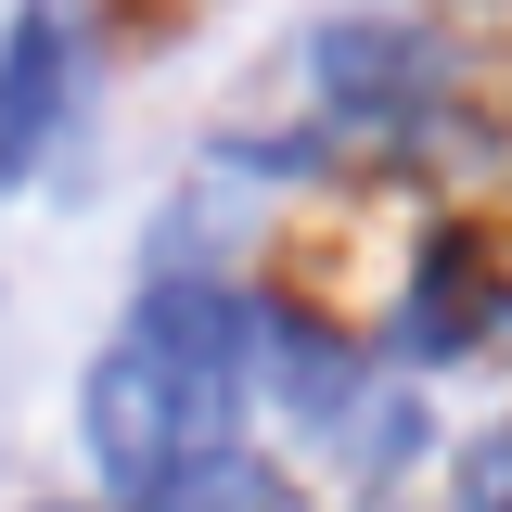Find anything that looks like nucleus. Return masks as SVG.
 <instances>
[{
  "label": "nucleus",
  "mask_w": 512,
  "mask_h": 512,
  "mask_svg": "<svg viewBox=\"0 0 512 512\" xmlns=\"http://www.w3.org/2000/svg\"><path fill=\"white\" fill-rule=\"evenodd\" d=\"M77 410H90V461L116 474L128 500L167 474V461H192V436L218 423V397L154 346V333H128V346H103L90 359V384H77Z\"/></svg>",
  "instance_id": "obj_1"
},
{
  "label": "nucleus",
  "mask_w": 512,
  "mask_h": 512,
  "mask_svg": "<svg viewBox=\"0 0 512 512\" xmlns=\"http://www.w3.org/2000/svg\"><path fill=\"white\" fill-rule=\"evenodd\" d=\"M64 64H77V26H64L52 0L0 13V192L26 180V154L52 141V116H64Z\"/></svg>",
  "instance_id": "obj_2"
},
{
  "label": "nucleus",
  "mask_w": 512,
  "mask_h": 512,
  "mask_svg": "<svg viewBox=\"0 0 512 512\" xmlns=\"http://www.w3.org/2000/svg\"><path fill=\"white\" fill-rule=\"evenodd\" d=\"M295 64L333 90V116H410L436 90V39H410V26H320Z\"/></svg>",
  "instance_id": "obj_3"
},
{
  "label": "nucleus",
  "mask_w": 512,
  "mask_h": 512,
  "mask_svg": "<svg viewBox=\"0 0 512 512\" xmlns=\"http://www.w3.org/2000/svg\"><path fill=\"white\" fill-rule=\"evenodd\" d=\"M141 333H154V346H167L218 410H231V384L256 372V308H244V295H218V282H180V269L141 295Z\"/></svg>",
  "instance_id": "obj_4"
},
{
  "label": "nucleus",
  "mask_w": 512,
  "mask_h": 512,
  "mask_svg": "<svg viewBox=\"0 0 512 512\" xmlns=\"http://www.w3.org/2000/svg\"><path fill=\"white\" fill-rule=\"evenodd\" d=\"M256 372L282 384V410H295L308 436H346V410H359V359H346V346H320L295 320H256Z\"/></svg>",
  "instance_id": "obj_5"
},
{
  "label": "nucleus",
  "mask_w": 512,
  "mask_h": 512,
  "mask_svg": "<svg viewBox=\"0 0 512 512\" xmlns=\"http://www.w3.org/2000/svg\"><path fill=\"white\" fill-rule=\"evenodd\" d=\"M141 512H282V474L244 461V448H192V461H167L141 487Z\"/></svg>",
  "instance_id": "obj_6"
}]
</instances>
